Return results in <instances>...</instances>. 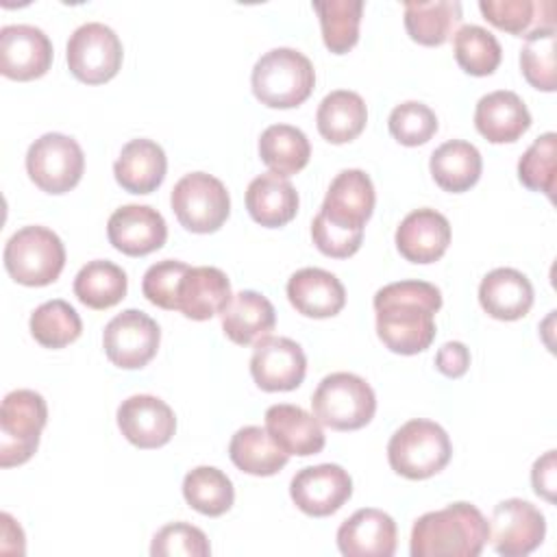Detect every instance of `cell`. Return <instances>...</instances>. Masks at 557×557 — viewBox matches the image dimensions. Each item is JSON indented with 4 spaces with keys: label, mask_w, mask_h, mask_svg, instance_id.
<instances>
[{
    "label": "cell",
    "mask_w": 557,
    "mask_h": 557,
    "mask_svg": "<svg viewBox=\"0 0 557 557\" xmlns=\"http://www.w3.org/2000/svg\"><path fill=\"white\" fill-rule=\"evenodd\" d=\"M170 205L181 226L191 233H213L231 213V196L224 183L207 172H189L178 178Z\"/></svg>",
    "instance_id": "8"
},
{
    "label": "cell",
    "mask_w": 557,
    "mask_h": 557,
    "mask_svg": "<svg viewBox=\"0 0 557 557\" xmlns=\"http://www.w3.org/2000/svg\"><path fill=\"white\" fill-rule=\"evenodd\" d=\"M259 157L278 176L300 172L311 157L307 135L292 124H272L259 137Z\"/></svg>",
    "instance_id": "33"
},
{
    "label": "cell",
    "mask_w": 557,
    "mask_h": 557,
    "mask_svg": "<svg viewBox=\"0 0 557 557\" xmlns=\"http://www.w3.org/2000/svg\"><path fill=\"white\" fill-rule=\"evenodd\" d=\"M28 326L35 342H39L44 348H63L76 342L83 333L81 315L63 298L41 302L30 313Z\"/></svg>",
    "instance_id": "37"
},
{
    "label": "cell",
    "mask_w": 557,
    "mask_h": 557,
    "mask_svg": "<svg viewBox=\"0 0 557 557\" xmlns=\"http://www.w3.org/2000/svg\"><path fill=\"white\" fill-rule=\"evenodd\" d=\"M368 122L363 98L350 89L326 94L318 107L315 124L320 135L331 144H346L361 135Z\"/></svg>",
    "instance_id": "30"
},
{
    "label": "cell",
    "mask_w": 557,
    "mask_h": 557,
    "mask_svg": "<svg viewBox=\"0 0 557 557\" xmlns=\"http://www.w3.org/2000/svg\"><path fill=\"white\" fill-rule=\"evenodd\" d=\"M429 170L433 181L444 191L461 194L479 181L483 170V159L474 144L463 139H448L433 150Z\"/></svg>",
    "instance_id": "29"
},
{
    "label": "cell",
    "mask_w": 557,
    "mask_h": 557,
    "mask_svg": "<svg viewBox=\"0 0 557 557\" xmlns=\"http://www.w3.org/2000/svg\"><path fill=\"white\" fill-rule=\"evenodd\" d=\"M453 52L459 67L472 76H490L503 57L494 33L479 24H463L453 35Z\"/></svg>",
    "instance_id": "39"
},
{
    "label": "cell",
    "mask_w": 557,
    "mask_h": 557,
    "mask_svg": "<svg viewBox=\"0 0 557 557\" xmlns=\"http://www.w3.org/2000/svg\"><path fill=\"white\" fill-rule=\"evenodd\" d=\"M555 26H540L524 35V46L520 50V70L529 85L542 91H555L557 70H555Z\"/></svg>",
    "instance_id": "40"
},
{
    "label": "cell",
    "mask_w": 557,
    "mask_h": 557,
    "mask_svg": "<svg viewBox=\"0 0 557 557\" xmlns=\"http://www.w3.org/2000/svg\"><path fill=\"white\" fill-rule=\"evenodd\" d=\"M231 296V281L220 268L189 265L178 285L176 311L189 320H209L224 311Z\"/></svg>",
    "instance_id": "21"
},
{
    "label": "cell",
    "mask_w": 557,
    "mask_h": 557,
    "mask_svg": "<svg viewBox=\"0 0 557 557\" xmlns=\"http://www.w3.org/2000/svg\"><path fill=\"white\" fill-rule=\"evenodd\" d=\"M555 152L557 135L553 131L533 139L518 161V178L524 187L533 191H544L553 198L555 191Z\"/></svg>",
    "instance_id": "41"
},
{
    "label": "cell",
    "mask_w": 557,
    "mask_h": 557,
    "mask_svg": "<svg viewBox=\"0 0 557 557\" xmlns=\"http://www.w3.org/2000/svg\"><path fill=\"white\" fill-rule=\"evenodd\" d=\"M461 22L457 0H409L405 2V28L422 46H442Z\"/></svg>",
    "instance_id": "32"
},
{
    "label": "cell",
    "mask_w": 557,
    "mask_h": 557,
    "mask_svg": "<svg viewBox=\"0 0 557 557\" xmlns=\"http://www.w3.org/2000/svg\"><path fill=\"white\" fill-rule=\"evenodd\" d=\"M246 209L257 224L278 228L296 218L298 191L285 176L265 172L250 181L246 189Z\"/></svg>",
    "instance_id": "28"
},
{
    "label": "cell",
    "mask_w": 557,
    "mask_h": 557,
    "mask_svg": "<svg viewBox=\"0 0 557 557\" xmlns=\"http://www.w3.org/2000/svg\"><path fill=\"white\" fill-rule=\"evenodd\" d=\"M479 9L490 24L520 37L540 26H555V7L550 0H481Z\"/></svg>",
    "instance_id": "35"
},
{
    "label": "cell",
    "mask_w": 557,
    "mask_h": 557,
    "mask_svg": "<svg viewBox=\"0 0 557 557\" xmlns=\"http://www.w3.org/2000/svg\"><path fill=\"white\" fill-rule=\"evenodd\" d=\"M468 366H470V350L463 342H446L435 352V368L448 379L463 376Z\"/></svg>",
    "instance_id": "46"
},
{
    "label": "cell",
    "mask_w": 557,
    "mask_h": 557,
    "mask_svg": "<svg viewBox=\"0 0 557 557\" xmlns=\"http://www.w3.org/2000/svg\"><path fill=\"white\" fill-rule=\"evenodd\" d=\"M448 433L433 420L413 418L394 431L387 444L392 470L405 479L420 481L437 474L450 461Z\"/></svg>",
    "instance_id": "4"
},
{
    "label": "cell",
    "mask_w": 557,
    "mask_h": 557,
    "mask_svg": "<svg viewBox=\"0 0 557 557\" xmlns=\"http://www.w3.org/2000/svg\"><path fill=\"white\" fill-rule=\"evenodd\" d=\"M555 476H557L555 450H546L542 457L535 459L531 470V483L535 494L546 500H555Z\"/></svg>",
    "instance_id": "47"
},
{
    "label": "cell",
    "mask_w": 557,
    "mask_h": 557,
    "mask_svg": "<svg viewBox=\"0 0 557 557\" xmlns=\"http://www.w3.org/2000/svg\"><path fill=\"white\" fill-rule=\"evenodd\" d=\"M52 63L50 37L33 24H7L0 28V72L13 81L44 76Z\"/></svg>",
    "instance_id": "16"
},
{
    "label": "cell",
    "mask_w": 557,
    "mask_h": 557,
    "mask_svg": "<svg viewBox=\"0 0 557 557\" xmlns=\"http://www.w3.org/2000/svg\"><path fill=\"white\" fill-rule=\"evenodd\" d=\"M474 126L487 141L509 144L531 126V113L516 91L496 89L479 98Z\"/></svg>",
    "instance_id": "23"
},
{
    "label": "cell",
    "mask_w": 557,
    "mask_h": 557,
    "mask_svg": "<svg viewBox=\"0 0 557 557\" xmlns=\"http://www.w3.org/2000/svg\"><path fill=\"white\" fill-rule=\"evenodd\" d=\"M337 548L346 557H392L396 553V522L383 509H357L339 524Z\"/></svg>",
    "instance_id": "19"
},
{
    "label": "cell",
    "mask_w": 557,
    "mask_h": 557,
    "mask_svg": "<svg viewBox=\"0 0 557 557\" xmlns=\"http://www.w3.org/2000/svg\"><path fill=\"white\" fill-rule=\"evenodd\" d=\"M311 407L320 424L335 431H355L374 418L376 396L359 374L331 372L318 383Z\"/></svg>",
    "instance_id": "6"
},
{
    "label": "cell",
    "mask_w": 557,
    "mask_h": 557,
    "mask_svg": "<svg viewBox=\"0 0 557 557\" xmlns=\"http://www.w3.org/2000/svg\"><path fill=\"white\" fill-rule=\"evenodd\" d=\"M313 9L320 17L324 46L333 54L348 52L359 39L363 2L361 0H315Z\"/></svg>",
    "instance_id": "38"
},
{
    "label": "cell",
    "mask_w": 557,
    "mask_h": 557,
    "mask_svg": "<svg viewBox=\"0 0 557 557\" xmlns=\"http://www.w3.org/2000/svg\"><path fill=\"white\" fill-rule=\"evenodd\" d=\"M85 170V154L76 139L63 133H46L28 146L26 172L48 194H65L78 185Z\"/></svg>",
    "instance_id": "9"
},
{
    "label": "cell",
    "mask_w": 557,
    "mask_h": 557,
    "mask_svg": "<svg viewBox=\"0 0 557 557\" xmlns=\"http://www.w3.org/2000/svg\"><path fill=\"white\" fill-rule=\"evenodd\" d=\"M48 420V407L41 394L33 389H13L0 407V466L26 463L37 446Z\"/></svg>",
    "instance_id": "7"
},
{
    "label": "cell",
    "mask_w": 557,
    "mask_h": 557,
    "mask_svg": "<svg viewBox=\"0 0 557 557\" xmlns=\"http://www.w3.org/2000/svg\"><path fill=\"white\" fill-rule=\"evenodd\" d=\"M352 494V479L348 470L337 463L307 466L298 470L289 483L294 505L313 518H324L342 509Z\"/></svg>",
    "instance_id": "13"
},
{
    "label": "cell",
    "mask_w": 557,
    "mask_h": 557,
    "mask_svg": "<svg viewBox=\"0 0 557 557\" xmlns=\"http://www.w3.org/2000/svg\"><path fill=\"white\" fill-rule=\"evenodd\" d=\"M307 372V357L298 342L281 335H265L255 342L250 374L263 392L296 389Z\"/></svg>",
    "instance_id": "14"
},
{
    "label": "cell",
    "mask_w": 557,
    "mask_h": 557,
    "mask_svg": "<svg viewBox=\"0 0 557 557\" xmlns=\"http://www.w3.org/2000/svg\"><path fill=\"white\" fill-rule=\"evenodd\" d=\"M376 335L398 355H418L435 339L442 292L426 281H398L374 294Z\"/></svg>",
    "instance_id": "1"
},
{
    "label": "cell",
    "mask_w": 557,
    "mask_h": 557,
    "mask_svg": "<svg viewBox=\"0 0 557 557\" xmlns=\"http://www.w3.org/2000/svg\"><path fill=\"white\" fill-rule=\"evenodd\" d=\"M490 540L485 516L470 503L422 513L411 529V557H476Z\"/></svg>",
    "instance_id": "2"
},
{
    "label": "cell",
    "mask_w": 557,
    "mask_h": 557,
    "mask_svg": "<svg viewBox=\"0 0 557 557\" xmlns=\"http://www.w3.org/2000/svg\"><path fill=\"white\" fill-rule=\"evenodd\" d=\"M183 496L191 509L218 518L233 507L235 490L231 479L213 466H198L183 479Z\"/></svg>",
    "instance_id": "36"
},
{
    "label": "cell",
    "mask_w": 557,
    "mask_h": 557,
    "mask_svg": "<svg viewBox=\"0 0 557 557\" xmlns=\"http://www.w3.org/2000/svg\"><path fill=\"white\" fill-rule=\"evenodd\" d=\"M387 126L392 137L398 144L420 146V144H426L437 133V115L429 104L418 100H407L392 109L387 117Z\"/></svg>",
    "instance_id": "42"
},
{
    "label": "cell",
    "mask_w": 557,
    "mask_h": 557,
    "mask_svg": "<svg viewBox=\"0 0 557 557\" xmlns=\"http://www.w3.org/2000/svg\"><path fill=\"white\" fill-rule=\"evenodd\" d=\"M287 298L307 318H331L344 309L346 289L329 270L300 268L287 281Z\"/></svg>",
    "instance_id": "22"
},
{
    "label": "cell",
    "mask_w": 557,
    "mask_h": 557,
    "mask_svg": "<svg viewBox=\"0 0 557 557\" xmlns=\"http://www.w3.org/2000/svg\"><path fill=\"white\" fill-rule=\"evenodd\" d=\"M152 557H174V555H187V557H207L211 555L209 540L205 531L189 522H170L161 527L150 546Z\"/></svg>",
    "instance_id": "43"
},
{
    "label": "cell",
    "mask_w": 557,
    "mask_h": 557,
    "mask_svg": "<svg viewBox=\"0 0 557 557\" xmlns=\"http://www.w3.org/2000/svg\"><path fill=\"white\" fill-rule=\"evenodd\" d=\"M487 524L492 548L503 557H524L533 553L546 535L544 513L522 498L500 500Z\"/></svg>",
    "instance_id": "12"
},
{
    "label": "cell",
    "mask_w": 557,
    "mask_h": 557,
    "mask_svg": "<svg viewBox=\"0 0 557 557\" xmlns=\"http://www.w3.org/2000/svg\"><path fill=\"white\" fill-rule=\"evenodd\" d=\"M2 259L15 283L44 287L59 278L65 265V246L54 231L30 224L9 237Z\"/></svg>",
    "instance_id": "5"
},
{
    "label": "cell",
    "mask_w": 557,
    "mask_h": 557,
    "mask_svg": "<svg viewBox=\"0 0 557 557\" xmlns=\"http://www.w3.org/2000/svg\"><path fill=\"white\" fill-rule=\"evenodd\" d=\"M394 239L398 252L407 261L433 263L450 244V224L440 211L422 207L403 218Z\"/></svg>",
    "instance_id": "20"
},
{
    "label": "cell",
    "mask_w": 557,
    "mask_h": 557,
    "mask_svg": "<svg viewBox=\"0 0 557 557\" xmlns=\"http://www.w3.org/2000/svg\"><path fill=\"white\" fill-rule=\"evenodd\" d=\"M220 318L224 335L239 346L255 344L257 339L270 335L276 324L274 305L263 294L252 289L233 294Z\"/></svg>",
    "instance_id": "27"
},
{
    "label": "cell",
    "mask_w": 557,
    "mask_h": 557,
    "mask_svg": "<svg viewBox=\"0 0 557 557\" xmlns=\"http://www.w3.org/2000/svg\"><path fill=\"white\" fill-rule=\"evenodd\" d=\"M265 429L287 455L309 457L324 448V431L315 416L298 405H272L265 411Z\"/></svg>",
    "instance_id": "24"
},
{
    "label": "cell",
    "mask_w": 557,
    "mask_h": 557,
    "mask_svg": "<svg viewBox=\"0 0 557 557\" xmlns=\"http://www.w3.org/2000/svg\"><path fill=\"white\" fill-rule=\"evenodd\" d=\"M187 270L189 265L178 259H163L152 263L141 281V292L148 298V302L168 311H176L178 285Z\"/></svg>",
    "instance_id": "44"
},
{
    "label": "cell",
    "mask_w": 557,
    "mask_h": 557,
    "mask_svg": "<svg viewBox=\"0 0 557 557\" xmlns=\"http://www.w3.org/2000/svg\"><path fill=\"white\" fill-rule=\"evenodd\" d=\"M159 324L139 309H124L113 315L102 333V346L109 361L124 370L144 368L159 350Z\"/></svg>",
    "instance_id": "11"
},
{
    "label": "cell",
    "mask_w": 557,
    "mask_h": 557,
    "mask_svg": "<svg viewBox=\"0 0 557 557\" xmlns=\"http://www.w3.org/2000/svg\"><path fill=\"white\" fill-rule=\"evenodd\" d=\"M122 54L124 50L120 37L102 22L81 24L70 35L65 46L70 72L87 85L111 81L122 65Z\"/></svg>",
    "instance_id": "10"
},
{
    "label": "cell",
    "mask_w": 557,
    "mask_h": 557,
    "mask_svg": "<svg viewBox=\"0 0 557 557\" xmlns=\"http://www.w3.org/2000/svg\"><path fill=\"white\" fill-rule=\"evenodd\" d=\"M107 237L115 250L128 257H144L165 244L168 224L150 205H124L111 213Z\"/></svg>",
    "instance_id": "18"
},
{
    "label": "cell",
    "mask_w": 557,
    "mask_h": 557,
    "mask_svg": "<svg viewBox=\"0 0 557 557\" xmlns=\"http://www.w3.org/2000/svg\"><path fill=\"white\" fill-rule=\"evenodd\" d=\"M168 170V159L163 148L146 137L131 139L122 146L120 157L113 163L115 181L122 185V189L131 194H150L154 191Z\"/></svg>",
    "instance_id": "26"
},
{
    "label": "cell",
    "mask_w": 557,
    "mask_h": 557,
    "mask_svg": "<svg viewBox=\"0 0 557 557\" xmlns=\"http://www.w3.org/2000/svg\"><path fill=\"white\" fill-rule=\"evenodd\" d=\"M126 272L107 259L87 261L74 278V296L89 309H109L126 296Z\"/></svg>",
    "instance_id": "34"
},
{
    "label": "cell",
    "mask_w": 557,
    "mask_h": 557,
    "mask_svg": "<svg viewBox=\"0 0 557 557\" xmlns=\"http://www.w3.org/2000/svg\"><path fill=\"white\" fill-rule=\"evenodd\" d=\"M117 426L137 448H159L172 440L176 416L165 400L152 394H135L120 403Z\"/></svg>",
    "instance_id": "17"
},
{
    "label": "cell",
    "mask_w": 557,
    "mask_h": 557,
    "mask_svg": "<svg viewBox=\"0 0 557 557\" xmlns=\"http://www.w3.org/2000/svg\"><path fill=\"white\" fill-rule=\"evenodd\" d=\"M228 457L242 472L255 476H272L285 468L289 459V455L270 437L268 429L255 424L235 431L228 444Z\"/></svg>",
    "instance_id": "31"
},
{
    "label": "cell",
    "mask_w": 557,
    "mask_h": 557,
    "mask_svg": "<svg viewBox=\"0 0 557 557\" xmlns=\"http://www.w3.org/2000/svg\"><path fill=\"white\" fill-rule=\"evenodd\" d=\"M374 185L363 170H342L329 185L318 215L339 228L363 233L374 211Z\"/></svg>",
    "instance_id": "15"
},
{
    "label": "cell",
    "mask_w": 557,
    "mask_h": 557,
    "mask_svg": "<svg viewBox=\"0 0 557 557\" xmlns=\"http://www.w3.org/2000/svg\"><path fill=\"white\" fill-rule=\"evenodd\" d=\"M311 237L322 255L335 257V259H346L355 255L363 242V233L333 226L324 222L320 215H315L311 222Z\"/></svg>",
    "instance_id": "45"
},
{
    "label": "cell",
    "mask_w": 557,
    "mask_h": 557,
    "mask_svg": "<svg viewBox=\"0 0 557 557\" xmlns=\"http://www.w3.org/2000/svg\"><path fill=\"white\" fill-rule=\"evenodd\" d=\"M250 85L261 104L272 109H292L311 96L315 70L300 50L272 48L257 59Z\"/></svg>",
    "instance_id": "3"
},
{
    "label": "cell",
    "mask_w": 557,
    "mask_h": 557,
    "mask_svg": "<svg viewBox=\"0 0 557 557\" xmlns=\"http://www.w3.org/2000/svg\"><path fill=\"white\" fill-rule=\"evenodd\" d=\"M479 302L483 311L496 320H520L533 305V285L527 274L516 268H496L483 276Z\"/></svg>",
    "instance_id": "25"
}]
</instances>
